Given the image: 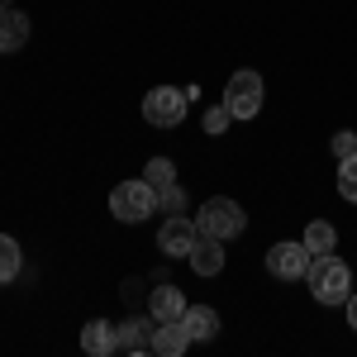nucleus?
I'll return each instance as SVG.
<instances>
[{
    "instance_id": "1",
    "label": "nucleus",
    "mask_w": 357,
    "mask_h": 357,
    "mask_svg": "<svg viewBox=\"0 0 357 357\" xmlns=\"http://www.w3.org/2000/svg\"><path fill=\"white\" fill-rule=\"evenodd\" d=\"M305 281H310V296H314L319 305H348V296H353V272H348V262L333 257V252L310 257Z\"/></svg>"
},
{
    "instance_id": "2",
    "label": "nucleus",
    "mask_w": 357,
    "mask_h": 357,
    "mask_svg": "<svg viewBox=\"0 0 357 357\" xmlns=\"http://www.w3.org/2000/svg\"><path fill=\"white\" fill-rule=\"evenodd\" d=\"M153 210H158V186H148L143 176L138 181H119L110 191V215L119 224H143Z\"/></svg>"
},
{
    "instance_id": "3",
    "label": "nucleus",
    "mask_w": 357,
    "mask_h": 357,
    "mask_svg": "<svg viewBox=\"0 0 357 357\" xmlns=\"http://www.w3.org/2000/svg\"><path fill=\"white\" fill-rule=\"evenodd\" d=\"M195 224H200V234H210V238H238V234L248 229V215H243V205H238V200L215 195V200H205V205H200Z\"/></svg>"
},
{
    "instance_id": "4",
    "label": "nucleus",
    "mask_w": 357,
    "mask_h": 357,
    "mask_svg": "<svg viewBox=\"0 0 357 357\" xmlns=\"http://www.w3.org/2000/svg\"><path fill=\"white\" fill-rule=\"evenodd\" d=\"M191 110V100H186V91L181 86H153L148 96H143V119L153 124V129H176L181 119Z\"/></svg>"
},
{
    "instance_id": "5",
    "label": "nucleus",
    "mask_w": 357,
    "mask_h": 357,
    "mask_svg": "<svg viewBox=\"0 0 357 357\" xmlns=\"http://www.w3.org/2000/svg\"><path fill=\"white\" fill-rule=\"evenodd\" d=\"M224 110L234 114V119H252V114L262 110V77L257 72H234L224 82Z\"/></svg>"
},
{
    "instance_id": "6",
    "label": "nucleus",
    "mask_w": 357,
    "mask_h": 357,
    "mask_svg": "<svg viewBox=\"0 0 357 357\" xmlns=\"http://www.w3.org/2000/svg\"><path fill=\"white\" fill-rule=\"evenodd\" d=\"M267 272L276 281H305V272H310V248H305V238H281V243L267 248Z\"/></svg>"
},
{
    "instance_id": "7",
    "label": "nucleus",
    "mask_w": 357,
    "mask_h": 357,
    "mask_svg": "<svg viewBox=\"0 0 357 357\" xmlns=\"http://www.w3.org/2000/svg\"><path fill=\"white\" fill-rule=\"evenodd\" d=\"M195 238H200V224L186 220V215H167V224L158 229V248L167 257H191Z\"/></svg>"
},
{
    "instance_id": "8",
    "label": "nucleus",
    "mask_w": 357,
    "mask_h": 357,
    "mask_svg": "<svg viewBox=\"0 0 357 357\" xmlns=\"http://www.w3.org/2000/svg\"><path fill=\"white\" fill-rule=\"evenodd\" d=\"M186 262L195 267V276H220V272H224V238H210V234H200Z\"/></svg>"
},
{
    "instance_id": "9",
    "label": "nucleus",
    "mask_w": 357,
    "mask_h": 357,
    "mask_svg": "<svg viewBox=\"0 0 357 357\" xmlns=\"http://www.w3.org/2000/svg\"><path fill=\"white\" fill-rule=\"evenodd\" d=\"M181 310H186V296L176 291V286H153L148 291V319H158V324H167V319H181Z\"/></svg>"
},
{
    "instance_id": "10",
    "label": "nucleus",
    "mask_w": 357,
    "mask_h": 357,
    "mask_svg": "<svg viewBox=\"0 0 357 357\" xmlns=\"http://www.w3.org/2000/svg\"><path fill=\"white\" fill-rule=\"evenodd\" d=\"M181 329L191 333V343H210V338L220 333V314H215L210 305H186V310H181Z\"/></svg>"
},
{
    "instance_id": "11",
    "label": "nucleus",
    "mask_w": 357,
    "mask_h": 357,
    "mask_svg": "<svg viewBox=\"0 0 357 357\" xmlns=\"http://www.w3.org/2000/svg\"><path fill=\"white\" fill-rule=\"evenodd\" d=\"M158 357H181L186 348H191V333L181 329V319H167V324H158L153 329V343H148Z\"/></svg>"
},
{
    "instance_id": "12",
    "label": "nucleus",
    "mask_w": 357,
    "mask_h": 357,
    "mask_svg": "<svg viewBox=\"0 0 357 357\" xmlns=\"http://www.w3.org/2000/svg\"><path fill=\"white\" fill-rule=\"evenodd\" d=\"M29 33H33V29H29V15H20L15 5L0 10V53H20L29 43Z\"/></svg>"
},
{
    "instance_id": "13",
    "label": "nucleus",
    "mask_w": 357,
    "mask_h": 357,
    "mask_svg": "<svg viewBox=\"0 0 357 357\" xmlns=\"http://www.w3.org/2000/svg\"><path fill=\"white\" fill-rule=\"evenodd\" d=\"M82 348H86L91 357H110L114 348H119V343H114V329H110V319H91V324L82 329Z\"/></svg>"
},
{
    "instance_id": "14",
    "label": "nucleus",
    "mask_w": 357,
    "mask_h": 357,
    "mask_svg": "<svg viewBox=\"0 0 357 357\" xmlns=\"http://www.w3.org/2000/svg\"><path fill=\"white\" fill-rule=\"evenodd\" d=\"M20 272H24V252L10 234H0V286H10Z\"/></svg>"
},
{
    "instance_id": "15",
    "label": "nucleus",
    "mask_w": 357,
    "mask_h": 357,
    "mask_svg": "<svg viewBox=\"0 0 357 357\" xmlns=\"http://www.w3.org/2000/svg\"><path fill=\"white\" fill-rule=\"evenodd\" d=\"M305 248H310V257H324V252H333V248H338L333 224H329V220H314L310 229H305Z\"/></svg>"
},
{
    "instance_id": "16",
    "label": "nucleus",
    "mask_w": 357,
    "mask_h": 357,
    "mask_svg": "<svg viewBox=\"0 0 357 357\" xmlns=\"http://www.w3.org/2000/svg\"><path fill=\"white\" fill-rule=\"evenodd\" d=\"M114 343H119V348H129V353H134V348H148V343H153L148 319H124V324L114 329Z\"/></svg>"
},
{
    "instance_id": "17",
    "label": "nucleus",
    "mask_w": 357,
    "mask_h": 357,
    "mask_svg": "<svg viewBox=\"0 0 357 357\" xmlns=\"http://www.w3.org/2000/svg\"><path fill=\"white\" fill-rule=\"evenodd\" d=\"M143 181H148V186H158V191H162V186H172V181H176L172 158H153V162L143 167Z\"/></svg>"
},
{
    "instance_id": "18",
    "label": "nucleus",
    "mask_w": 357,
    "mask_h": 357,
    "mask_svg": "<svg viewBox=\"0 0 357 357\" xmlns=\"http://www.w3.org/2000/svg\"><path fill=\"white\" fill-rule=\"evenodd\" d=\"M338 195L343 200H357V153L338 162Z\"/></svg>"
},
{
    "instance_id": "19",
    "label": "nucleus",
    "mask_w": 357,
    "mask_h": 357,
    "mask_svg": "<svg viewBox=\"0 0 357 357\" xmlns=\"http://www.w3.org/2000/svg\"><path fill=\"white\" fill-rule=\"evenodd\" d=\"M158 210H162V215H181V210H186V191H181L176 181L162 186V191H158Z\"/></svg>"
},
{
    "instance_id": "20",
    "label": "nucleus",
    "mask_w": 357,
    "mask_h": 357,
    "mask_svg": "<svg viewBox=\"0 0 357 357\" xmlns=\"http://www.w3.org/2000/svg\"><path fill=\"white\" fill-rule=\"evenodd\" d=\"M229 124H234V114L224 110V100H220V105H210V110H205V124H200V129H205L210 138H220Z\"/></svg>"
},
{
    "instance_id": "21",
    "label": "nucleus",
    "mask_w": 357,
    "mask_h": 357,
    "mask_svg": "<svg viewBox=\"0 0 357 357\" xmlns=\"http://www.w3.org/2000/svg\"><path fill=\"white\" fill-rule=\"evenodd\" d=\"M353 153H357V134L353 129H338V134H333V158L343 162V158H353Z\"/></svg>"
},
{
    "instance_id": "22",
    "label": "nucleus",
    "mask_w": 357,
    "mask_h": 357,
    "mask_svg": "<svg viewBox=\"0 0 357 357\" xmlns=\"http://www.w3.org/2000/svg\"><path fill=\"white\" fill-rule=\"evenodd\" d=\"M119 296H124V301H138L143 291H138V281H124V286H119Z\"/></svg>"
},
{
    "instance_id": "23",
    "label": "nucleus",
    "mask_w": 357,
    "mask_h": 357,
    "mask_svg": "<svg viewBox=\"0 0 357 357\" xmlns=\"http://www.w3.org/2000/svg\"><path fill=\"white\" fill-rule=\"evenodd\" d=\"M348 324L357 329V296H348Z\"/></svg>"
},
{
    "instance_id": "24",
    "label": "nucleus",
    "mask_w": 357,
    "mask_h": 357,
    "mask_svg": "<svg viewBox=\"0 0 357 357\" xmlns=\"http://www.w3.org/2000/svg\"><path fill=\"white\" fill-rule=\"evenodd\" d=\"M10 5H15V0H0V10H10Z\"/></svg>"
}]
</instances>
